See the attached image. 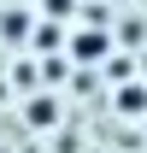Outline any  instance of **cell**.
I'll return each instance as SVG.
<instances>
[{"instance_id":"8992f818","label":"cell","mask_w":147,"mask_h":153,"mask_svg":"<svg viewBox=\"0 0 147 153\" xmlns=\"http://www.w3.org/2000/svg\"><path fill=\"white\" fill-rule=\"evenodd\" d=\"M71 6H76V0H41V12H47V18H71Z\"/></svg>"},{"instance_id":"277c9868","label":"cell","mask_w":147,"mask_h":153,"mask_svg":"<svg viewBox=\"0 0 147 153\" xmlns=\"http://www.w3.org/2000/svg\"><path fill=\"white\" fill-rule=\"evenodd\" d=\"M0 36H30V12H12V18H0Z\"/></svg>"},{"instance_id":"5b68a950","label":"cell","mask_w":147,"mask_h":153,"mask_svg":"<svg viewBox=\"0 0 147 153\" xmlns=\"http://www.w3.org/2000/svg\"><path fill=\"white\" fill-rule=\"evenodd\" d=\"M106 76H112V82H124V76H129V59H124V53H112V59H106Z\"/></svg>"},{"instance_id":"6da1fadb","label":"cell","mask_w":147,"mask_h":153,"mask_svg":"<svg viewBox=\"0 0 147 153\" xmlns=\"http://www.w3.org/2000/svg\"><path fill=\"white\" fill-rule=\"evenodd\" d=\"M71 53L82 59V65H94V59H112V36H100V24H94V30L71 36Z\"/></svg>"},{"instance_id":"52a82bcc","label":"cell","mask_w":147,"mask_h":153,"mask_svg":"<svg viewBox=\"0 0 147 153\" xmlns=\"http://www.w3.org/2000/svg\"><path fill=\"white\" fill-rule=\"evenodd\" d=\"M141 71H147V65H141Z\"/></svg>"},{"instance_id":"7a4b0ae2","label":"cell","mask_w":147,"mask_h":153,"mask_svg":"<svg viewBox=\"0 0 147 153\" xmlns=\"http://www.w3.org/2000/svg\"><path fill=\"white\" fill-rule=\"evenodd\" d=\"M112 112L118 118H141L147 112V82H124V88L112 94Z\"/></svg>"},{"instance_id":"3957f363","label":"cell","mask_w":147,"mask_h":153,"mask_svg":"<svg viewBox=\"0 0 147 153\" xmlns=\"http://www.w3.org/2000/svg\"><path fill=\"white\" fill-rule=\"evenodd\" d=\"M24 118H30L36 130H53V124H59V106H53V100H47V94H36V100H30V106H24Z\"/></svg>"}]
</instances>
